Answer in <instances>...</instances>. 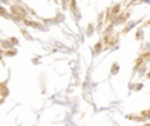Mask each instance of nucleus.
I'll return each mask as SVG.
<instances>
[]
</instances>
